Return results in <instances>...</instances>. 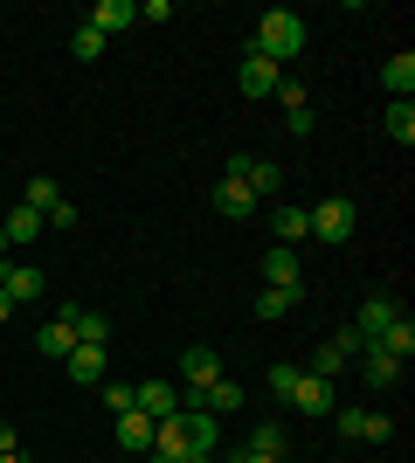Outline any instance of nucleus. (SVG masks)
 I'll return each mask as SVG.
<instances>
[{
	"label": "nucleus",
	"mask_w": 415,
	"mask_h": 463,
	"mask_svg": "<svg viewBox=\"0 0 415 463\" xmlns=\"http://www.w3.org/2000/svg\"><path fill=\"white\" fill-rule=\"evenodd\" d=\"M250 49H257L263 62H277V70H291V56L305 49V21H297L291 7H270V14H257V35H250Z\"/></svg>",
	"instance_id": "obj_1"
},
{
	"label": "nucleus",
	"mask_w": 415,
	"mask_h": 463,
	"mask_svg": "<svg viewBox=\"0 0 415 463\" xmlns=\"http://www.w3.org/2000/svg\"><path fill=\"white\" fill-rule=\"evenodd\" d=\"M333 422H339L346 443H388V436H395V422H388L381 408H333Z\"/></svg>",
	"instance_id": "obj_2"
},
{
	"label": "nucleus",
	"mask_w": 415,
	"mask_h": 463,
	"mask_svg": "<svg viewBox=\"0 0 415 463\" xmlns=\"http://www.w3.org/2000/svg\"><path fill=\"white\" fill-rule=\"evenodd\" d=\"M305 214H312L318 242H346V235H354V201H339V194H333V201H318V208H305Z\"/></svg>",
	"instance_id": "obj_3"
},
{
	"label": "nucleus",
	"mask_w": 415,
	"mask_h": 463,
	"mask_svg": "<svg viewBox=\"0 0 415 463\" xmlns=\"http://www.w3.org/2000/svg\"><path fill=\"white\" fill-rule=\"evenodd\" d=\"M236 83H242V97H270L277 83H284V70H277V62H263L257 49H242V62H236Z\"/></svg>",
	"instance_id": "obj_4"
},
{
	"label": "nucleus",
	"mask_w": 415,
	"mask_h": 463,
	"mask_svg": "<svg viewBox=\"0 0 415 463\" xmlns=\"http://www.w3.org/2000/svg\"><path fill=\"white\" fill-rule=\"evenodd\" d=\"M263 284L270 290H291V298H305V270H297V256L277 242V250H263Z\"/></svg>",
	"instance_id": "obj_5"
},
{
	"label": "nucleus",
	"mask_w": 415,
	"mask_h": 463,
	"mask_svg": "<svg viewBox=\"0 0 415 463\" xmlns=\"http://www.w3.org/2000/svg\"><path fill=\"white\" fill-rule=\"evenodd\" d=\"M132 402H138V415L166 422V415H180V387H174V381H138V387H132Z\"/></svg>",
	"instance_id": "obj_6"
},
{
	"label": "nucleus",
	"mask_w": 415,
	"mask_h": 463,
	"mask_svg": "<svg viewBox=\"0 0 415 463\" xmlns=\"http://www.w3.org/2000/svg\"><path fill=\"white\" fill-rule=\"evenodd\" d=\"M132 21H138V7H132V0H98V7L83 14V28H90V35H125Z\"/></svg>",
	"instance_id": "obj_7"
},
{
	"label": "nucleus",
	"mask_w": 415,
	"mask_h": 463,
	"mask_svg": "<svg viewBox=\"0 0 415 463\" xmlns=\"http://www.w3.org/2000/svg\"><path fill=\"white\" fill-rule=\"evenodd\" d=\"M395 318H401L395 298H367V305H360V318H354V339H360V346H374V339L395 326Z\"/></svg>",
	"instance_id": "obj_8"
},
{
	"label": "nucleus",
	"mask_w": 415,
	"mask_h": 463,
	"mask_svg": "<svg viewBox=\"0 0 415 463\" xmlns=\"http://www.w3.org/2000/svg\"><path fill=\"white\" fill-rule=\"evenodd\" d=\"M284 402H291L297 408V415H333V381H312V373H297V387H291V394H284Z\"/></svg>",
	"instance_id": "obj_9"
},
{
	"label": "nucleus",
	"mask_w": 415,
	"mask_h": 463,
	"mask_svg": "<svg viewBox=\"0 0 415 463\" xmlns=\"http://www.w3.org/2000/svg\"><path fill=\"white\" fill-rule=\"evenodd\" d=\"M180 381H187V394H201L208 381H222V360L208 346H187V353H180Z\"/></svg>",
	"instance_id": "obj_10"
},
{
	"label": "nucleus",
	"mask_w": 415,
	"mask_h": 463,
	"mask_svg": "<svg viewBox=\"0 0 415 463\" xmlns=\"http://www.w3.org/2000/svg\"><path fill=\"white\" fill-rule=\"evenodd\" d=\"M381 90H388V104H401V97H415V56H409V49L381 62Z\"/></svg>",
	"instance_id": "obj_11"
},
{
	"label": "nucleus",
	"mask_w": 415,
	"mask_h": 463,
	"mask_svg": "<svg viewBox=\"0 0 415 463\" xmlns=\"http://www.w3.org/2000/svg\"><path fill=\"white\" fill-rule=\"evenodd\" d=\"M62 367H70V381H77V387H104V346H83V339H77Z\"/></svg>",
	"instance_id": "obj_12"
},
{
	"label": "nucleus",
	"mask_w": 415,
	"mask_h": 463,
	"mask_svg": "<svg viewBox=\"0 0 415 463\" xmlns=\"http://www.w3.org/2000/svg\"><path fill=\"white\" fill-rule=\"evenodd\" d=\"M270 229H277V242L291 250V242H305V235H312V214L297 208V201H277V208H270Z\"/></svg>",
	"instance_id": "obj_13"
},
{
	"label": "nucleus",
	"mask_w": 415,
	"mask_h": 463,
	"mask_svg": "<svg viewBox=\"0 0 415 463\" xmlns=\"http://www.w3.org/2000/svg\"><path fill=\"white\" fill-rule=\"evenodd\" d=\"M215 214H229V222H250V214H257V194L242 187V180H222V187H215Z\"/></svg>",
	"instance_id": "obj_14"
},
{
	"label": "nucleus",
	"mask_w": 415,
	"mask_h": 463,
	"mask_svg": "<svg viewBox=\"0 0 415 463\" xmlns=\"http://www.w3.org/2000/svg\"><path fill=\"white\" fill-rule=\"evenodd\" d=\"M42 290H49V277H42L35 263H7V298H14V305H35Z\"/></svg>",
	"instance_id": "obj_15"
},
{
	"label": "nucleus",
	"mask_w": 415,
	"mask_h": 463,
	"mask_svg": "<svg viewBox=\"0 0 415 463\" xmlns=\"http://www.w3.org/2000/svg\"><path fill=\"white\" fill-rule=\"evenodd\" d=\"M346 360H354V353L339 346V339H325V346H312V360H305V373H312V381H339V367H346Z\"/></svg>",
	"instance_id": "obj_16"
},
{
	"label": "nucleus",
	"mask_w": 415,
	"mask_h": 463,
	"mask_svg": "<svg viewBox=\"0 0 415 463\" xmlns=\"http://www.w3.org/2000/svg\"><path fill=\"white\" fill-rule=\"evenodd\" d=\"M70 346H77V332H70V318H49V326L35 332V353H49V360H70Z\"/></svg>",
	"instance_id": "obj_17"
},
{
	"label": "nucleus",
	"mask_w": 415,
	"mask_h": 463,
	"mask_svg": "<svg viewBox=\"0 0 415 463\" xmlns=\"http://www.w3.org/2000/svg\"><path fill=\"white\" fill-rule=\"evenodd\" d=\"M360 381H367V387H395L401 381V360H388V353L367 346V353H360Z\"/></svg>",
	"instance_id": "obj_18"
},
{
	"label": "nucleus",
	"mask_w": 415,
	"mask_h": 463,
	"mask_svg": "<svg viewBox=\"0 0 415 463\" xmlns=\"http://www.w3.org/2000/svg\"><path fill=\"white\" fill-rule=\"evenodd\" d=\"M118 443L146 457V449H153V415H138V408H125V415H118Z\"/></svg>",
	"instance_id": "obj_19"
},
{
	"label": "nucleus",
	"mask_w": 415,
	"mask_h": 463,
	"mask_svg": "<svg viewBox=\"0 0 415 463\" xmlns=\"http://www.w3.org/2000/svg\"><path fill=\"white\" fill-rule=\"evenodd\" d=\"M381 132L395 138V146H415V97H401V104H388V118H381Z\"/></svg>",
	"instance_id": "obj_20"
},
{
	"label": "nucleus",
	"mask_w": 415,
	"mask_h": 463,
	"mask_svg": "<svg viewBox=\"0 0 415 463\" xmlns=\"http://www.w3.org/2000/svg\"><path fill=\"white\" fill-rule=\"evenodd\" d=\"M374 353H388V360H401V367H409V353H415V326H409V318H395V326L374 339Z\"/></svg>",
	"instance_id": "obj_21"
},
{
	"label": "nucleus",
	"mask_w": 415,
	"mask_h": 463,
	"mask_svg": "<svg viewBox=\"0 0 415 463\" xmlns=\"http://www.w3.org/2000/svg\"><path fill=\"white\" fill-rule=\"evenodd\" d=\"M0 229H7V242H35V235L49 229V222H42V214L28 208V201H14V214H7V222H0Z\"/></svg>",
	"instance_id": "obj_22"
},
{
	"label": "nucleus",
	"mask_w": 415,
	"mask_h": 463,
	"mask_svg": "<svg viewBox=\"0 0 415 463\" xmlns=\"http://www.w3.org/2000/svg\"><path fill=\"white\" fill-rule=\"evenodd\" d=\"M250 449H257V457H277V463H284V449H291L284 422H257V429H250Z\"/></svg>",
	"instance_id": "obj_23"
},
{
	"label": "nucleus",
	"mask_w": 415,
	"mask_h": 463,
	"mask_svg": "<svg viewBox=\"0 0 415 463\" xmlns=\"http://www.w3.org/2000/svg\"><path fill=\"white\" fill-rule=\"evenodd\" d=\"M21 201H28V208H35V214H49V208H56V201H62V187H56V180H49V174H35V180H28V187H21Z\"/></svg>",
	"instance_id": "obj_24"
},
{
	"label": "nucleus",
	"mask_w": 415,
	"mask_h": 463,
	"mask_svg": "<svg viewBox=\"0 0 415 463\" xmlns=\"http://www.w3.org/2000/svg\"><path fill=\"white\" fill-rule=\"evenodd\" d=\"M250 194H284V166H277V159H257V166H250Z\"/></svg>",
	"instance_id": "obj_25"
},
{
	"label": "nucleus",
	"mask_w": 415,
	"mask_h": 463,
	"mask_svg": "<svg viewBox=\"0 0 415 463\" xmlns=\"http://www.w3.org/2000/svg\"><path fill=\"white\" fill-rule=\"evenodd\" d=\"M291 305H297L291 290H270V284L257 290V318H284V311H291Z\"/></svg>",
	"instance_id": "obj_26"
},
{
	"label": "nucleus",
	"mask_w": 415,
	"mask_h": 463,
	"mask_svg": "<svg viewBox=\"0 0 415 463\" xmlns=\"http://www.w3.org/2000/svg\"><path fill=\"white\" fill-rule=\"evenodd\" d=\"M70 56H77V62H98V56H104V35H90V28L77 21V35H70Z\"/></svg>",
	"instance_id": "obj_27"
},
{
	"label": "nucleus",
	"mask_w": 415,
	"mask_h": 463,
	"mask_svg": "<svg viewBox=\"0 0 415 463\" xmlns=\"http://www.w3.org/2000/svg\"><path fill=\"white\" fill-rule=\"evenodd\" d=\"M277 104H284V111H305V104H312V97H305V83H297V77H284V83H277Z\"/></svg>",
	"instance_id": "obj_28"
},
{
	"label": "nucleus",
	"mask_w": 415,
	"mask_h": 463,
	"mask_svg": "<svg viewBox=\"0 0 415 463\" xmlns=\"http://www.w3.org/2000/svg\"><path fill=\"white\" fill-rule=\"evenodd\" d=\"M42 222H49V229H77V208H70V201H56V208L42 214Z\"/></svg>",
	"instance_id": "obj_29"
},
{
	"label": "nucleus",
	"mask_w": 415,
	"mask_h": 463,
	"mask_svg": "<svg viewBox=\"0 0 415 463\" xmlns=\"http://www.w3.org/2000/svg\"><path fill=\"white\" fill-rule=\"evenodd\" d=\"M104 408H111V415H125V408H138V402H132V387H104Z\"/></svg>",
	"instance_id": "obj_30"
},
{
	"label": "nucleus",
	"mask_w": 415,
	"mask_h": 463,
	"mask_svg": "<svg viewBox=\"0 0 415 463\" xmlns=\"http://www.w3.org/2000/svg\"><path fill=\"white\" fill-rule=\"evenodd\" d=\"M7 449H21L14 443V422H0V457H7Z\"/></svg>",
	"instance_id": "obj_31"
},
{
	"label": "nucleus",
	"mask_w": 415,
	"mask_h": 463,
	"mask_svg": "<svg viewBox=\"0 0 415 463\" xmlns=\"http://www.w3.org/2000/svg\"><path fill=\"white\" fill-rule=\"evenodd\" d=\"M7 318H14V298H7V290H0V326H7Z\"/></svg>",
	"instance_id": "obj_32"
},
{
	"label": "nucleus",
	"mask_w": 415,
	"mask_h": 463,
	"mask_svg": "<svg viewBox=\"0 0 415 463\" xmlns=\"http://www.w3.org/2000/svg\"><path fill=\"white\" fill-rule=\"evenodd\" d=\"M236 463H277V457H257V449H242V457Z\"/></svg>",
	"instance_id": "obj_33"
},
{
	"label": "nucleus",
	"mask_w": 415,
	"mask_h": 463,
	"mask_svg": "<svg viewBox=\"0 0 415 463\" xmlns=\"http://www.w3.org/2000/svg\"><path fill=\"white\" fill-rule=\"evenodd\" d=\"M0 463H28V457H21V449H7V457H0Z\"/></svg>",
	"instance_id": "obj_34"
},
{
	"label": "nucleus",
	"mask_w": 415,
	"mask_h": 463,
	"mask_svg": "<svg viewBox=\"0 0 415 463\" xmlns=\"http://www.w3.org/2000/svg\"><path fill=\"white\" fill-rule=\"evenodd\" d=\"M0 290H7V256H0Z\"/></svg>",
	"instance_id": "obj_35"
},
{
	"label": "nucleus",
	"mask_w": 415,
	"mask_h": 463,
	"mask_svg": "<svg viewBox=\"0 0 415 463\" xmlns=\"http://www.w3.org/2000/svg\"><path fill=\"white\" fill-rule=\"evenodd\" d=\"M0 256H7V229H0Z\"/></svg>",
	"instance_id": "obj_36"
},
{
	"label": "nucleus",
	"mask_w": 415,
	"mask_h": 463,
	"mask_svg": "<svg viewBox=\"0 0 415 463\" xmlns=\"http://www.w3.org/2000/svg\"><path fill=\"white\" fill-rule=\"evenodd\" d=\"M146 463H166V457H153V449H146Z\"/></svg>",
	"instance_id": "obj_37"
},
{
	"label": "nucleus",
	"mask_w": 415,
	"mask_h": 463,
	"mask_svg": "<svg viewBox=\"0 0 415 463\" xmlns=\"http://www.w3.org/2000/svg\"><path fill=\"white\" fill-rule=\"evenodd\" d=\"M187 463H215V457H187Z\"/></svg>",
	"instance_id": "obj_38"
}]
</instances>
